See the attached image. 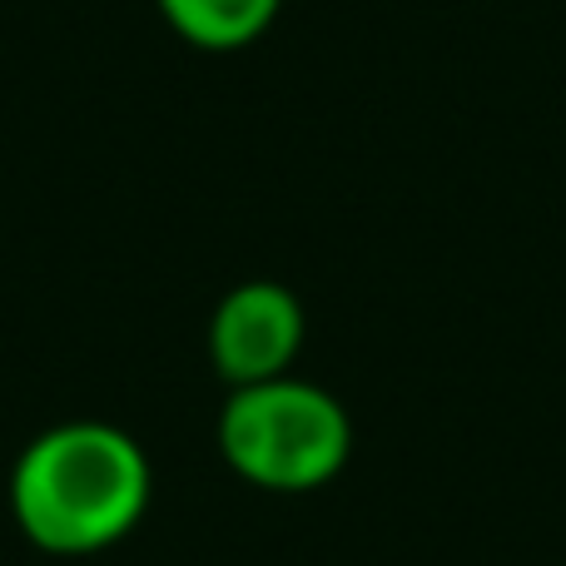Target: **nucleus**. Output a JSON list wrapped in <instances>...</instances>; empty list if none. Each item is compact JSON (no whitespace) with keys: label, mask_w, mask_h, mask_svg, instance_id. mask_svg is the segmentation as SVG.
<instances>
[{"label":"nucleus","mask_w":566,"mask_h":566,"mask_svg":"<svg viewBox=\"0 0 566 566\" xmlns=\"http://www.w3.org/2000/svg\"><path fill=\"white\" fill-rule=\"evenodd\" d=\"M149 458L115 422H60L25 442L10 472V512L40 552L85 557L139 527Z\"/></svg>","instance_id":"obj_1"},{"label":"nucleus","mask_w":566,"mask_h":566,"mask_svg":"<svg viewBox=\"0 0 566 566\" xmlns=\"http://www.w3.org/2000/svg\"><path fill=\"white\" fill-rule=\"evenodd\" d=\"M219 452L264 492H318L348 462L353 422L328 388L283 373L234 388L219 412Z\"/></svg>","instance_id":"obj_2"},{"label":"nucleus","mask_w":566,"mask_h":566,"mask_svg":"<svg viewBox=\"0 0 566 566\" xmlns=\"http://www.w3.org/2000/svg\"><path fill=\"white\" fill-rule=\"evenodd\" d=\"M303 343V308L283 283L254 279L239 283L219 298L214 318H209V353H214L219 378L234 388L249 382L283 378L289 363L298 358Z\"/></svg>","instance_id":"obj_3"},{"label":"nucleus","mask_w":566,"mask_h":566,"mask_svg":"<svg viewBox=\"0 0 566 566\" xmlns=\"http://www.w3.org/2000/svg\"><path fill=\"white\" fill-rule=\"evenodd\" d=\"M283 0H159V15L199 50H244L279 20Z\"/></svg>","instance_id":"obj_4"}]
</instances>
